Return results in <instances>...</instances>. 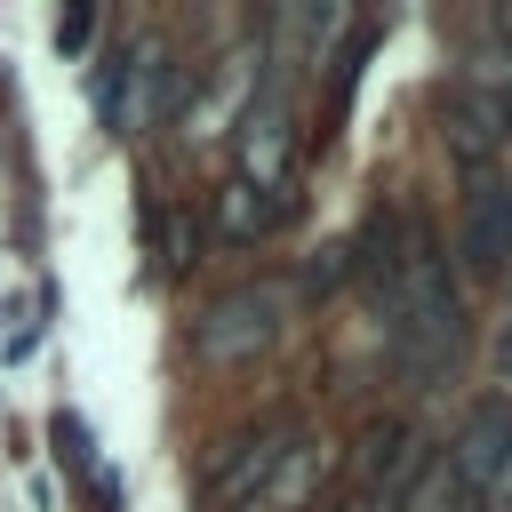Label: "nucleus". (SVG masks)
<instances>
[{"label":"nucleus","instance_id":"1","mask_svg":"<svg viewBox=\"0 0 512 512\" xmlns=\"http://www.w3.org/2000/svg\"><path fill=\"white\" fill-rule=\"evenodd\" d=\"M376 304L392 312V344H400L408 368H440V360L464 344V296H456L448 256L432 248V232H416V224H408L400 272H392V288H384Z\"/></svg>","mask_w":512,"mask_h":512},{"label":"nucleus","instance_id":"2","mask_svg":"<svg viewBox=\"0 0 512 512\" xmlns=\"http://www.w3.org/2000/svg\"><path fill=\"white\" fill-rule=\"evenodd\" d=\"M448 480L464 496V512H512V400H472V416L456 424L448 448Z\"/></svg>","mask_w":512,"mask_h":512},{"label":"nucleus","instance_id":"3","mask_svg":"<svg viewBox=\"0 0 512 512\" xmlns=\"http://www.w3.org/2000/svg\"><path fill=\"white\" fill-rule=\"evenodd\" d=\"M456 264L464 280H504L512 272V168H464L456 200Z\"/></svg>","mask_w":512,"mask_h":512},{"label":"nucleus","instance_id":"4","mask_svg":"<svg viewBox=\"0 0 512 512\" xmlns=\"http://www.w3.org/2000/svg\"><path fill=\"white\" fill-rule=\"evenodd\" d=\"M288 440H296V424H288V416H264V424L232 432V440L208 456V504H216V512L248 504V496H256V488L288 464Z\"/></svg>","mask_w":512,"mask_h":512},{"label":"nucleus","instance_id":"5","mask_svg":"<svg viewBox=\"0 0 512 512\" xmlns=\"http://www.w3.org/2000/svg\"><path fill=\"white\" fill-rule=\"evenodd\" d=\"M272 312H280V296H272V288H240V296H224V304L200 320V336H192V344H200V360H248V352H264V344H272V328H280Z\"/></svg>","mask_w":512,"mask_h":512},{"label":"nucleus","instance_id":"6","mask_svg":"<svg viewBox=\"0 0 512 512\" xmlns=\"http://www.w3.org/2000/svg\"><path fill=\"white\" fill-rule=\"evenodd\" d=\"M440 136H448V152H456L464 168H488V160L512 144V136H504V120H496V112H488L472 88H456V96H448V112H440Z\"/></svg>","mask_w":512,"mask_h":512},{"label":"nucleus","instance_id":"7","mask_svg":"<svg viewBox=\"0 0 512 512\" xmlns=\"http://www.w3.org/2000/svg\"><path fill=\"white\" fill-rule=\"evenodd\" d=\"M120 64H128V96L112 104V120L136 136V128L160 120V96H168V48H160V40H136V56H120Z\"/></svg>","mask_w":512,"mask_h":512},{"label":"nucleus","instance_id":"8","mask_svg":"<svg viewBox=\"0 0 512 512\" xmlns=\"http://www.w3.org/2000/svg\"><path fill=\"white\" fill-rule=\"evenodd\" d=\"M456 88H472V96H480V104H488V112L504 120V136H512V32H496V40H480Z\"/></svg>","mask_w":512,"mask_h":512},{"label":"nucleus","instance_id":"9","mask_svg":"<svg viewBox=\"0 0 512 512\" xmlns=\"http://www.w3.org/2000/svg\"><path fill=\"white\" fill-rule=\"evenodd\" d=\"M280 216V192H264V184H224V200H216V224H224V240H256L264 224Z\"/></svg>","mask_w":512,"mask_h":512},{"label":"nucleus","instance_id":"10","mask_svg":"<svg viewBox=\"0 0 512 512\" xmlns=\"http://www.w3.org/2000/svg\"><path fill=\"white\" fill-rule=\"evenodd\" d=\"M400 512H464V496H456L448 464H424V472H416V488L400 496Z\"/></svg>","mask_w":512,"mask_h":512},{"label":"nucleus","instance_id":"11","mask_svg":"<svg viewBox=\"0 0 512 512\" xmlns=\"http://www.w3.org/2000/svg\"><path fill=\"white\" fill-rule=\"evenodd\" d=\"M328 512H400V496H392V488H344Z\"/></svg>","mask_w":512,"mask_h":512},{"label":"nucleus","instance_id":"12","mask_svg":"<svg viewBox=\"0 0 512 512\" xmlns=\"http://www.w3.org/2000/svg\"><path fill=\"white\" fill-rule=\"evenodd\" d=\"M344 272H352V248L336 240V248H320V264H312V288H336Z\"/></svg>","mask_w":512,"mask_h":512},{"label":"nucleus","instance_id":"13","mask_svg":"<svg viewBox=\"0 0 512 512\" xmlns=\"http://www.w3.org/2000/svg\"><path fill=\"white\" fill-rule=\"evenodd\" d=\"M88 40V8H72V16H56V48H80Z\"/></svg>","mask_w":512,"mask_h":512}]
</instances>
